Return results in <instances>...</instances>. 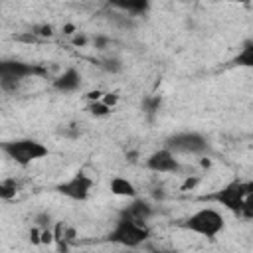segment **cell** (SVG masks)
<instances>
[{
  "label": "cell",
  "mask_w": 253,
  "mask_h": 253,
  "mask_svg": "<svg viewBox=\"0 0 253 253\" xmlns=\"http://www.w3.org/2000/svg\"><path fill=\"white\" fill-rule=\"evenodd\" d=\"M180 227L186 231H192L196 235H202L206 239H215L223 231L225 219L217 210L202 208V210L194 211L192 215H188L184 221H180Z\"/></svg>",
  "instance_id": "1"
},
{
  "label": "cell",
  "mask_w": 253,
  "mask_h": 253,
  "mask_svg": "<svg viewBox=\"0 0 253 253\" xmlns=\"http://www.w3.org/2000/svg\"><path fill=\"white\" fill-rule=\"evenodd\" d=\"M2 152L12 162L26 168L32 162H36L40 158H45L49 154V148L43 142L36 140V138H12V140L2 142Z\"/></svg>",
  "instance_id": "2"
},
{
  "label": "cell",
  "mask_w": 253,
  "mask_h": 253,
  "mask_svg": "<svg viewBox=\"0 0 253 253\" xmlns=\"http://www.w3.org/2000/svg\"><path fill=\"white\" fill-rule=\"evenodd\" d=\"M148 237H150V229L146 223H138V221H132L121 215L115 227L109 231L107 241L123 245V247H140Z\"/></svg>",
  "instance_id": "3"
},
{
  "label": "cell",
  "mask_w": 253,
  "mask_h": 253,
  "mask_svg": "<svg viewBox=\"0 0 253 253\" xmlns=\"http://www.w3.org/2000/svg\"><path fill=\"white\" fill-rule=\"evenodd\" d=\"M164 146L170 148L176 154H194V156H204L210 152V142L204 134L196 130H184L166 136Z\"/></svg>",
  "instance_id": "4"
},
{
  "label": "cell",
  "mask_w": 253,
  "mask_h": 253,
  "mask_svg": "<svg viewBox=\"0 0 253 253\" xmlns=\"http://www.w3.org/2000/svg\"><path fill=\"white\" fill-rule=\"evenodd\" d=\"M245 194H247L245 182H241V180H231V182H227L223 188H219L215 194H211L210 198H211L213 202H217L219 206H223L225 210H229L231 213L241 215V208H243V202H245Z\"/></svg>",
  "instance_id": "5"
},
{
  "label": "cell",
  "mask_w": 253,
  "mask_h": 253,
  "mask_svg": "<svg viewBox=\"0 0 253 253\" xmlns=\"http://www.w3.org/2000/svg\"><path fill=\"white\" fill-rule=\"evenodd\" d=\"M91 188H93V180L83 172H75L65 182H59L55 186V192L73 202H85L91 194Z\"/></svg>",
  "instance_id": "6"
},
{
  "label": "cell",
  "mask_w": 253,
  "mask_h": 253,
  "mask_svg": "<svg viewBox=\"0 0 253 253\" xmlns=\"http://www.w3.org/2000/svg\"><path fill=\"white\" fill-rule=\"evenodd\" d=\"M45 77L47 69L38 63H26L20 59H4L0 63V77H12L18 81H24L28 77Z\"/></svg>",
  "instance_id": "7"
},
{
  "label": "cell",
  "mask_w": 253,
  "mask_h": 253,
  "mask_svg": "<svg viewBox=\"0 0 253 253\" xmlns=\"http://www.w3.org/2000/svg\"><path fill=\"white\" fill-rule=\"evenodd\" d=\"M144 166H146L150 172H156V174H178L180 168H182L180 160L176 158V152H172V150L166 148V146L154 150V152L146 158Z\"/></svg>",
  "instance_id": "8"
},
{
  "label": "cell",
  "mask_w": 253,
  "mask_h": 253,
  "mask_svg": "<svg viewBox=\"0 0 253 253\" xmlns=\"http://www.w3.org/2000/svg\"><path fill=\"white\" fill-rule=\"evenodd\" d=\"M121 215L128 217L132 221H138V223H148V219L154 215V208L150 202H146L142 198H132V202L121 210Z\"/></svg>",
  "instance_id": "9"
},
{
  "label": "cell",
  "mask_w": 253,
  "mask_h": 253,
  "mask_svg": "<svg viewBox=\"0 0 253 253\" xmlns=\"http://www.w3.org/2000/svg\"><path fill=\"white\" fill-rule=\"evenodd\" d=\"M81 87V73L75 67H67L53 79V89L59 93H73Z\"/></svg>",
  "instance_id": "10"
},
{
  "label": "cell",
  "mask_w": 253,
  "mask_h": 253,
  "mask_svg": "<svg viewBox=\"0 0 253 253\" xmlns=\"http://www.w3.org/2000/svg\"><path fill=\"white\" fill-rule=\"evenodd\" d=\"M107 6L128 16H144L150 8V0H107Z\"/></svg>",
  "instance_id": "11"
},
{
  "label": "cell",
  "mask_w": 253,
  "mask_h": 253,
  "mask_svg": "<svg viewBox=\"0 0 253 253\" xmlns=\"http://www.w3.org/2000/svg\"><path fill=\"white\" fill-rule=\"evenodd\" d=\"M109 188H111V192H113L115 196H123V198H136V186H134L130 180L123 178V176H115V178H111Z\"/></svg>",
  "instance_id": "12"
},
{
  "label": "cell",
  "mask_w": 253,
  "mask_h": 253,
  "mask_svg": "<svg viewBox=\"0 0 253 253\" xmlns=\"http://www.w3.org/2000/svg\"><path fill=\"white\" fill-rule=\"evenodd\" d=\"M231 63L237 65V67H253V42L245 43V45L235 53V57L231 59Z\"/></svg>",
  "instance_id": "13"
},
{
  "label": "cell",
  "mask_w": 253,
  "mask_h": 253,
  "mask_svg": "<svg viewBox=\"0 0 253 253\" xmlns=\"http://www.w3.org/2000/svg\"><path fill=\"white\" fill-rule=\"evenodd\" d=\"M85 111L91 117H95V119H103V117H109L113 113V107H109L103 99H99V101H89L87 107H85Z\"/></svg>",
  "instance_id": "14"
},
{
  "label": "cell",
  "mask_w": 253,
  "mask_h": 253,
  "mask_svg": "<svg viewBox=\"0 0 253 253\" xmlns=\"http://www.w3.org/2000/svg\"><path fill=\"white\" fill-rule=\"evenodd\" d=\"M16 192H18V184L14 178H6L0 182V198L4 202H10L12 198H16Z\"/></svg>",
  "instance_id": "15"
},
{
  "label": "cell",
  "mask_w": 253,
  "mask_h": 253,
  "mask_svg": "<svg viewBox=\"0 0 253 253\" xmlns=\"http://www.w3.org/2000/svg\"><path fill=\"white\" fill-rule=\"evenodd\" d=\"M247 194H245V202L241 208V217L245 219H253V182H245Z\"/></svg>",
  "instance_id": "16"
},
{
  "label": "cell",
  "mask_w": 253,
  "mask_h": 253,
  "mask_svg": "<svg viewBox=\"0 0 253 253\" xmlns=\"http://www.w3.org/2000/svg\"><path fill=\"white\" fill-rule=\"evenodd\" d=\"M142 109H144V113L146 115H156L158 113V109H160V97H148V99H144L142 101Z\"/></svg>",
  "instance_id": "17"
},
{
  "label": "cell",
  "mask_w": 253,
  "mask_h": 253,
  "mask_svg": "<svg viewBox=\"0 0 253 253\" xmlns=\"http://www.w3.org/2000/svg\"><path fill=\"white\" fill-rule=\"evenodd\" d=\"M32 34H36L38 38H51L53 36V26H49V24H36V26H32Z\"/></svg>",
  "instance_id": "18"
},
{
  "label": "cell",
  "mask_w": 253,
  "mask_h": 253,
  "mask_svg": "<svg viewBox=\"0 0 253 253\" xmlns=\"http://www.w3.org/2000/svg\"><path fill=\"white\" fill-rule=\"evenodd\" d=\"M105 71H111V73H117V71H121L123 69V63L117 59V57H107L103 63H99Z\"/></svg>",
  "instance_id": "19"
},
{
  "label": "cell",
  "mask_w": 253,
  "mask_h": 253,
  "mask_svg": "<svg viewBox=\"0 0 253 253\" xmlns=\"http://www.w3.org/2000/svg\"><path fill=\"white\" fill-rule=\"evenodd\" d=\"M34 223H36V225H40L42 229H45V227H51V225H53V221H51V215H49L47 211H40V213H36V217H34Z\"/></svg>",
  "instance_id": "20"
},
{
  "label": "cell",
  "mask_w": 253,
  "mask_h": 253,
  "mask_svg": "<svg viewBox=\"0 0 253 253\" xmlns=\"http://www.w3.org/2000/svg\"><path fill=\"white\" fill-rule=\"evenodd\" d=\"M28 235H30L32 245H42V227H40V225L34 223V225L30 227V233H28Z\"/></svg>",
  "instance_id": "21"
},
{
  "label": "cell",
  "mask_w": 253,
  "mask_h": 253,
  "mask_svg": "<svg viewBox=\"0 0 253 253\" xmlns=\"http://www.w3.org/2000/svg\"><path fill=\"white\" fill-rule=\"evenodd\" d=\"M198 182H200V176H188V178L182 182V186H180V192H188V190H194V188L198 186Z\"/></svg>",
  "instance_id": "22"
},
{
  "label": "cell",
  "mask_w": 253,
  "mask_h": 253,
  "mask_svg": "<svg viewBox=\"0 0 253 253\" xmlns=\"http://www.w3.org/2000/svg\"><path fill=\"white\" fill-rule=\"evenodd\" d=\"M71 43L73 45H77V47H85L87 43H89V38L85 36V34H75V36H71Z\"/></svg>",
  "instance_id": "23"
},
{
  "label": "cell",
  "mask_w": 253,
  "mask_h": 253,
  "mask_svg": "<svg viewBox=\"0 0 253 253\" xmlns=\"http://www.w3.org/2000/svg\"><path fill=\"white\" fill-rule=\"evenodd\" d=\"M109 43H111V38H107V36H95L93 38V45L97 49H107Z\"/></svg>",
  "instance_id": "24"
},
{
  "label": "cell",
  "mask_w": 253,
  "mask_h": 253,
  "mask_svg": "<svg viewBox=\"0 0 253 253\" xmlns=\"http://www.w3.org/2000/svg\"><path fill=\"white\" fill-rule=\"evenodd\" d=\"M103 101H105L109 107H115V105H117V101H119V93H117V91L103 93Z\"/></svg>",
  "instance_id": "25"
},
{
  "label": "cell",
  "mask_w": 253,
  "mask_h": 253,
  "mask_svg": "<svg viewBox=\"0 0 253 253\" xmlns=\"http://www.w3.org/2000/svg\"><path fill=\"white\" fill-rule=\"evenodd\" d=\"M85 97H87V101H99V99H103V91H99V89H95V91H87Z\"/></svg>",
  "instance_id": "26"
},
{
  "label": "cell",
  "mask_w": 253,
  "mask_h": 253,
  "mask_svg": "<svg viewBox=\"0 0 253 253\" xmlns=\"http://www.w3.org/2000/svg\"><path fill=\"white\" fill-rule=\"evenodd\" d=\"M77 237V231H75V227H69V225H65V241H73Z\"/></svg>",
  "instance_id": "27"
},
{
  "label": "cell",
  "mask_w": 253,
  "mask_h": 253,
  "mask_svg": "<svg viewBox=\"0 0 253 253\" xmlns=\"http://www.w3.org/2000/svg\"><path fill=\"white\" fill-rule=\"evenodd\" d=\"M61 32H63V34H65V36H75V34H77V28H75V26H73V24H65V26H63V30H61Z\"/></svg>",
  "instance_id": "28"
},
{
  "label": "cell",
  "mask_w": 253,
  "mask_h": 253,
  "mask_svg": "<svg viewBox=\"0 0 253 253\" xmlns=\"http://www.w3.org/2000/svg\"><path fill=\"white\" fill-rule=\"evenodd\" d=\"M200 166H202V168H210V166H211V160L204 154V156H200Z\"/></svg>",
  "instance_id": "29"
},
{
  "label": "cell",
  "mask_w": 253,
  "mask_h": 253,
  "mask_svg": "<svg viewBox=\"0 0 253 253\" xmlns=\"http://www.w3.org/2000/svg\"><path fill=\"white\" fill-rule=\"evenodd\" d=\"M229 2H237V4H245V6H247L251 0H229Z\"/></svg>",
  "instance_id": "30"
}]
</instances>
